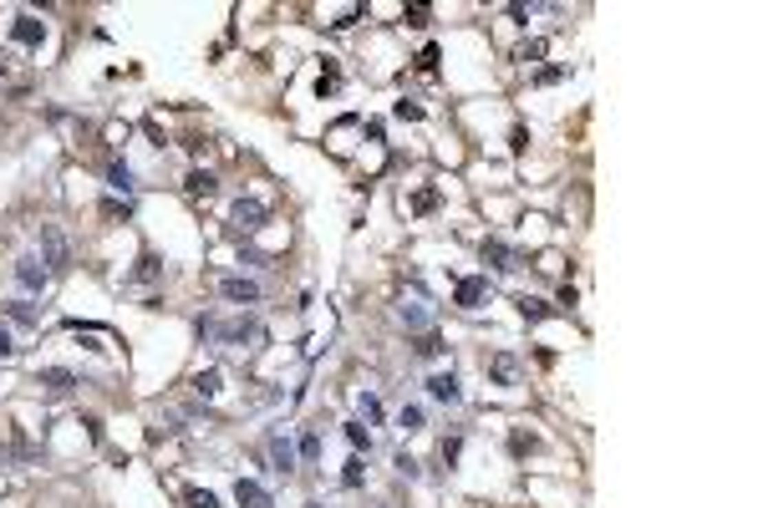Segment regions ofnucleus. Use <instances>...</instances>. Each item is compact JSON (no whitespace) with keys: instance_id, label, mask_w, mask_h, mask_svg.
<instances>
[{"instance_id":"nucleus-12","label":"nucleus","mask_w":763,"mask_h":508,"mask_svg":"<svg viewBox=\"0 0 763 508\" xmlns=\"http://www.w3.org/2000/svg\"><path fill=\"white\" fill-rule=\"evenodd\" d=\"M397 320H402L407 331H428V325H433V320H428V310H422L418 300H402V305H397Z\"/></svg>"},{"instance_id":"nucleus-21","label":"nucleus","mask_w":763,"mask_h":508,"mask_svg":"<svg viewBox=\"0 0 763 508\" xmlns=\"http://www.w3.org/2000/svg\"><path fill=\"white\" fill-rule=\"evenodd\" d=\"M361 478H367V463H361V458H352V463H346V473H341V483H346V488H356Z\"/></svg>"},{"instance_id":"nucleus-32","label":"nucleus","mask_w":763,"mask_h":508,"mask_svg":"<svg viewBox=\"0 0 763 508\" xmlns=\"http://www.w3.org/2000/svg\"><path fill=\"white\" fill-rule=\"evenodd\" d=\"M509 148H514V153L529 148V133H524V127H514V133H509Z\"/></svg>"},{"instance_id":"nucleus-34","label":"nucleus","mask_w":763,"mask_h":508,"mask_svg":"<svg viewBox=\"0 0 763 508\" xmlns=\"http://www.w3.org/2000/svg\"><path fill=\"white\" fill-rule=\"evenodd\" d=\"M407 25H428V5H412L407 10Z\"/></svg>"},{"instance_id":"nucleus-4","label":"nucleus","mask_w":763,"mask_h":508,"mask_svg":"<svg viewBox=\"0 0 763 508\" xmlns=\"http://www.w3.org/2000/svg\"><path fill=\"white\" fill-rule=\"evenodd\" d=\"M488 376H494V386H519L524 366H519V356H509V351H494V356H488Z\"/></svg>"},{"instance_id":"nucleus-36","label":"nucleus","mask_w":763,"mask_h":508,"mask_svg":"<svg viewBox=\"0 0 763 508\" xmlns=\"http://www.w3.org/2000/svg\"><path fill=\"white\" fill-rule=\"evenodd\" d=\"M397 473H402V478H418V463H412L407 452H402V458H397Z\"/></svg>"},{"instance_id":"nucleus-11","label":"nucleus","mask_w":763,"mask_h":508,"mask_svg":"<svg viewBox=\"0 0 763 508\" xmlns=\"http://www.w3.org/2000/svg\"><path fill=\"white\" fill-rule=\"evenodd\" d=\"M41 386H46L51 397H67L72 386H76V376H72L67 366H46V371H41Z\"/></svg>"},{"instance_id":"nucleus-16","label":"nucleus","mask_w":763,"mask_h":508,"mask_svg":"<svg viewBox=\"0 0 763 508\" xmlns=\"http://www.w3.org/2000/svg\"><path fill=\"white\" fill-rule=\"evenodd\" d=\"M6 320H16V325H25V331H31V325H41V316H36V310H31V305H25V300H10V305H6Z\"/></svg>"},{"instance_id":"nucleus-13","label":"nucleus","mask_w":763,"mask_h":508,"mask_svg":"<svg viewBox=\"0 0 763 508\" xmlns=\"http://www.w3.org/2000/svg\"><path fill=\"white\" fill-rule=\"evenodd\" d=\"M260 219H265V203H260V199H239V203H235V224L260 229Z\"/></svg>"},{"instance_id":"nucleus-20","label":"nucleus","mask_w":763,"mask_h":508,"mask_svg":"<svg viewBox=\"0 0 763 508\" xmlns=\"http://www.w3.org/2000/svg\"><path fill=\"white\" fill-rule=\"evenodd\" d=\"M519 316H524V320H545L550 305H545V300H529V295H524V300H519Z\"/></svg>"},{"instance_id":"nucleus-1","label":"nucleus","mask_w":763,"mask_h":508,"mask_svg":"<svg viewBox=\"0 0 763 508\" xmlns=\"http://www.w3.org/2000/svg\"><path fill=\"white\" fill-rule=\"evenodd\" d=\"M41 265H46V275L56 280V275H67L72 269V244H67V234H61L56 224H41Z\"/></svg>"},{"instance_id":"nucleus-31","label":"nucleus","mask_w":763,"mask_h":508,"mask_svg":"<svg viewBox=\"0 0 763 508\" xmlns=\"http://www.w3.org/2000/svg\"><path fill=\"white\" fill-rule=\"evenodd\" d=\"M433 203H438V193H428V188H422V193H418V199H412V208H418V214H428V208H433Z\"/></svg>"},{"instance_id":"nucleus-33","label":"nucleus","mask_w":763,"mask_h":508,"mask_svg":"<svg viewBox=\"0 0 763 508\" xmlns=\"http://www.w3.org/2000/svg\"><path fill=\"white\" fill-rule=\"evenodd\" d=\"M6 356H16V341H10V331L0 325V361H6Z\"/></svg>"},{"instance_id":"nucleus-15","label":"nucleus","mask_w":763,"mask_h":508,"mask_svg":"<svg viewBox=\"0 0 763 508\" xmlns=\"http://www.w3.org/2000/svg\"><path fill=\"white\" fill-rule=\"evenodd\" d=\"M184 188L193 193V199H209V193H214V173H204V168H193V173L184 178Z\"/></svg>"},{"instance_id":"nucleus-18","label":"nucleus","mask_w":763,"mask_h":508,"mask_svg":"<svg viewBox=\"0 0 763 508\" xmlns=\"http://www.w3.org/2000/svg\"><path fill=\"white\" fill-rule=\"evenodd\" d=\"M184 503H189V508H219V498H214L209 488H189V493H184Z\"/></svg>"},{"instance_id":"nucleus-10","label":"nucleus","mask_w":763,"mask_h":508,"mask_svg":"<svg viewBox=\"0 0 763 508\" xmlns=\"http://www.w3.org/2000/svg\"><path fill=\"white\" fill-rule=\"evenodd\" d=\"M484 265H488V269H499V275H509V269H514L509 244H504V239H488V244H484Z\"/></svg>"},{"instance_id":"nucleus-29","label":"nucleus","mask_w":763,"mask_h":508,"mask_svg":"<svg viewBox=\"0 0 763 508\" xmlns=\"http://www.w3.org/2000/svg\"><path fill=\"white\" fill-rule=\"evenodd\" d=\"M102 214H107V219H127L133 208H127V203H118V199H107V203H102Z\"/></svg>"},{"instance_id":"nucleus-9","label":"nucleus","mask_w":763,"mask_h":508,"mask_svg":"<svg viewBox=\"0 0 763 508\" xmlns=\"http://www.w3.org/2000/svg\"><path fill=\"white\" fill-rule=\"evenodd\" d=\"M10 36H16L21 46H41V41H46V25L36 21V16H16V25H10Z\"/></svg>"},{"instance_id":"nucleus-35","label":"nucleus","mask_w":763,"mask_h":508,"mask_svg":"<svg viewBox=\"0 0 763 508\" xmlns=\"http://www.w3.org/2000/svg\"><path fill=\"white\" fill-rule=\"evenodd\" d=\"M560 76H565L560 67H545V71H539V76H535V82H539V87H550V82H560Z\"/></svg>"},{"instance_id":"nucleus-17","label":"nucleus","mask_w":763,"mask_h":508,"mask_svg":"<svg viewBox=\"0 0 763 508\" xmlns=\"http://www.w3.org/2000/svg\"><path fill=\"white\" fill-rule=\"evenodd\" d=\"M107 184L118 188V193H133V188H138V184H133V168H127V163H112V168H107Z\"/></svg>"},{"instance_id":"nucleus-6","label":"nucleus","mask_w":763,"mask_h":508,"mask_svg":"<svg viewBox=\"0 0 763 508\" xmlns=\"http://www.w3.org/2000/svg\"><path fill=\"white\" fill-rule=\"evenodd\" d=\"M235 503H239V508H275L270 488L255 483V478H239V483H235Z\"/></svg>"},{"instance_id":"nucleus-24","label":"nucleus","mask_w":763,"mask_h":508,"mask_svg":"<svg viewBox=\"0 0 763 508\" xmlns=\"http://www.w3.org/2000/svg\"><path fill=\"white\" fill-rule=\"evenodd\" d=\"M133 280H143V285H148V280H158V259L143 254V259H138V275H133Z\"/></svg>"},{"instance_id":"nucleus-3","label":"nucleus","mask_w":763,"mask_h":508,"mask_svg":"<svg viewBox=\"0 0 763 508\" xmlns=\"http://www.w3.org/2000/svg\"><path fill=\"white\" fill-rule=\"evenodd\" d=\"M16 285H21L25 295H41L46 285H51V275L41 269V259H31V254H25V259H16Z\"/></svg>"},{"instance_id":"nucleus-14","label":"nucleus","mask_w":763,"mask_h":508,"mask_svg":"<svg viewBox=\"0 0 763 508\" xmlns=\"http://www.w3.org/2000/svg\"><path fill=\"white\" fill-rule=\"evenodd\" d=\"M219 382H224V371H219V366H209V371H199V376H193V392H199L204 401H209V397H219Z\"/></svg>"},{"instance_id":"nucleus-23","label":"nucleus","mask_w":763,"mask_h":508,"mask_svg":"<svg viewBox=\"0 0 763 508\" xmlns=\"http://www.w3.org/2000/svg\"><path fill=\"white\" fill-rule=\"evenodd\" d=\"M361 417H367V422H382V401L372 392H361Z\"/></svg>"},{"instance_id":"nucleus-28","label":"nucleus","mask_w":763,"mask_h":508,"mask_svg":"<svg viewBox=\"0 0 763 508\" xmlns=\"http://www.w3.org/2000/svg\"><path fill=\"white\" fill-rule=\"evenodd\" d=\"M402 427H407V432H418V427H422V407H402Z\"/></svg>"},{"instance_id":"nucleus-2","label":"nucleus","mask_w":763,"mask_h":508,"mask_svg":"<svg viewBox=\"0 0 763 508\" xmlns=\"http://www.w3.org/2000/svg\"><path fill=\"white\" fill-rule=\"evenodd\" d=\"M265 452H270V463H275V473H295V463H301V452H295V442L286 437V432H270L265 437Z\"/></svg>"},{"instance_id":"nucleus-19","label":"nucleus","mask_w":763,"mask_h":508,"mask_svg":"<svg viewBox=\"0 0 763 508\" xmlns=\"http://www.w3.org/2000/svg\"><path fill=\"white\" fill-rule=\"evenodd\" d=\"M346 442H352V448L361 452V448H372V432H367L361 422H346Z\"/></svg>"},{"instance_id":"nucleus-5","label":"nucleus","mask_w":763,"mask_h":508,"mask_svg":"<svg viewBox=\"0 0 763 508\" xmlns=\"http://www.w3.org/2000/svg\"><path fill=\"white\" fill-rule=\"evenodd\" d=\"M219 295H224L229 305H255L260 300V285L244 280V275H229V280H219Z\"/></svg>"},{"instance_id":"nucleus-25","label":"nucleus","mask_w":763,"mask_h":508,"mask_svg":"<svg viewBox=\"0 0 763 508\" xmlns=\"http://www.w3.org/2000/svg\"><path fill=\"white\" fill-rule=\"evenodd\" d=\"M418 356H443V341H438L433 331H422V341H418Z\"/></svg>"},{"instance_id":"nucleus-8","label":"nucleus","mask_w":763,"mask_h":508,"mask_svg":"<svg viewBox=\"0 0 763 508\" xmlns=\"http://www.w3.org/2000/svg\"><path fill=\"white\" fill-rule=\"evenodd\" d=\"M484 295H488V280H484V275H469V280H458L453 300H458L463 310H478V305H484Z\"/></svg>"},{"instance_id":"nucleus-7","label":"nucleus","mask_w":763,"mask_h":508,"mask_svg":"<svg viewBox=\"0 0 763 508\" xmlns=\"http://www.w3.org/2000/svg\"><path fill=\"white\" fill-rule=\"evenodd\" d=\"M428 397H433V401H448V407H453V401H463V386H458V376H453V371H438V376H428Z\"/></svg>"},{"instance_id":"nucleus-30","label":"nucleus","mask_w":763,"mask_h":508,"mask_svg":"<svg viewBox=\"0 0 763 508\" xmlns=\"http://www.w3.org/2000/svg\"><path fill=\"white\" fill-rule=\"evenodd\" d=\"M418 67H422V71L438 67V46H422V51H418Z\"/></svg>"},{"instance_id":"nucleus-22","label":"nucleus","mask_w":763,"mask_h":508,"mask_svg":"<svg viewBox=\"0 0 763 508\" xmlns=\"http://www.w3.org/2000/svg\"><path fill=\"white\" fill-rule=\"evenodd\" d=\"M295 452H301L305 463H316V458H321V437H316V432H305V437H301V448H295Z\"/></svg>"},{"instance_id":"nucleus-27","label":"nucleus","mask_w":763,"mask_h":508,"mask_svg":"<svg viewBox=\"0 0 763 508\" xmlns=\"http://www.w3.org/2000/svg\"><path fill=\"white\" fill-rule=\"evenodd\" d=\"M545 46H550V41H524V46H519V61H539V56H545Z\"/></svg>"},{"instance_id":"nucleus-26","label":"nucleus","mask_w":763,"mask_h":508,"mask_svg":"<svg viewBox=\"0 0 763 508\" xmlns=\"http://www.w3.org/2000/svg\"><path fill=\"white\" fill-rule=\"evenodd\" d=\"M392 112H397V117H402V122H418V117H422V107H418V102H407V97H402V102H397V107H392Z\"/></svg>"},{"instance_id":"nucleus-37","label":"nucleus","mask_w":763,"mask_h":508,"mask_svg":"<svg viewBox=\"0 0 763 508\" xmlns=\"http://www.w3.org/2000/svg\"><path fill=\"white\" fill-rule=\"evenodd\" d=\"M305 508H326V503H305Z\"/></svg>"}]
</instances>
